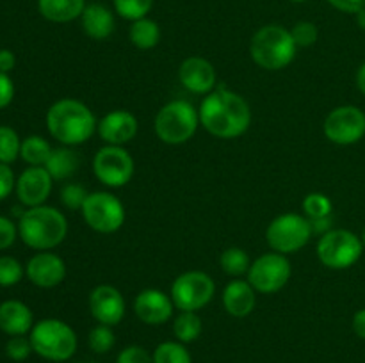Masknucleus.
<instances>
[{
  "label": "nucleus",
  "instance_id": "1",
  "mask_svg": "<svg viewBox=\"0 0 365 363\" xmlns=\"http://www.w3.org/2000/svg\"><path fill=\"white\" fill-rule=\"evenodd\" d=\"M200 125L220 139H235L252 125L248 102L228 88H217L203 98L198 109Z\"/></svg>",
  "mask_w": 365,
  "mask_h": 363
},
{
  "label": "nucleus",
  "instance_id": "2",
  "mask_svg": "<svg viewBox=\"0 0 365 363\" xmlns=\"http://www.w3.org/2000/svg\"><path fill=\"white\" fill-rule=\"evenodd\" d=\"M46 128L50 135L63 144L77 146L93 137L98 130V121L86 103L63 98L46 112Z\"/></svg>",
  "mask_w": 365,
  "mask_h": 363
},
{
  "label": "nucleus",
  "instance_id": "3",
  "mask_svg": "<svg viewBox=\"0 0 365 363\" xmlns=\"http://www.w3.org/2000/svg\"><path fill=\"white\" fill-rule=\"evenodd\" d=\"M18 231L29 248L48 251L66 238L68 221L64 214L53 206H32L21 214Z\"/></svg>",
  "mask_w": 365,
  "mask_h": 363
},
{
  "label": "nucleus",
  "instance_id": "4",
  "mask_svg": "<svg viewBox=\"0 0 365 363\" xmlns=\"http://www.w3.org/2000/svg\"><path fill=\"white\" fill-rule=\"evenodd\" d=\"M294 39L291 31L282 25H264L253 34L250 56L262 70L278 71L287 68L296 57Z\"/></svg>",
  "mask_w": 365,
  "mask_h": 363
},
{
  "label": "nucleus",
  "instance_id": "5",
  "mask_svg": "<svg viewBox=\"0 0 365 363\" xmlns=\"http://www.w3.org/2000/svg\"><path fill=\"white\" fill-rule=\"evenodd\" d=\"M29 340L36 354L50 362H66L77 351V335L70 324L59 319L39 320L32 326Z\"/></svg>",
  "mask_w": 365,
  "mask_h": 363
},
{
  "label": "nucleus",
  "instance_id": "6",
  "mask_svg": "<svg viewBox=\"0 0 365 363\" xmlns=\"http://www.w3.org/2000/svg\"><path fill=\"white\" fill-rule=\"evenodd\" d=\"M200 114L187 100H173L166 103L155 116V134L164 144H184L196 134Z\"/></svg>",
  "mask_w": 365,
  "mask_h": 363
},
{
  "label": "nucleus",
  "instance_id": "7",
  "mask_svg": "<svg viewBox=\"0 0 365 363\" xmlns=\"http://www.w3.org/2000/svg\"><path fill=\"white\" fill-rule=\"evenodd\" d=\"M317 258L324 267L344 270L355 265L364 251L362 238L349 230H330L317 242Z\"/></svg>",
  "mask_w": 365,
  "mask_h": 363
},
{
  "label": "nucleus",
  "instance_id": "8",
  "mask_svg": "<svg viewBox=\"0 0 365 363\" xmlns=\"http://www.w3.org/2000/svg\"><path fill=\"white\" fill-rule=\"evenodd\" d=\"M312 233L310 221L305 216L289 212L271 221L266 230V241L273 251L289 255L305 248Z\"/></svg>",
  "mask_w": 365,
  "mask_h": 363
},
{
  "label": "nucleus",
  "instance_id": "9",
  "mask_svg": "<svg viewBox=\"0 0 365 363\" xmlns=\"http://www.w3.org/2000/svg\"><path fill=\"white\" fill-rule=\"evenodd\" d=\"M216 294L214 280L203 270H187L171 285V301L180 312H198L212 301Z\"/></svg>",
  "mask_w": 365,
  "mask_h": 363
},
{
  "label": "nucleus",
  "instance_id": "10",
  "mask_svg": "<svg viewBox=\"0 0 365 363\" xmlns=\"http://www.w3.org/2000/svg\"><path fill=\"white\" fill-rule=\"evenodd\" d=\"M81 212L86 224L98 233H114L125 223L123 203L110 192H89Z\"/></svg>",
  "mask_w": 365,
  "mask_h": 363
},
{
  "label": "nucleus",
  "instance_id": "11",
  "mask_svg": "<svg viewBox=\"0 0 365 363\" xmlns=\"http://www.w3.org/2000/svg\"><path fill=\"white\" fill-rule=\"evenodd\" d=\"M93 173L107 187L120 189L134 174V159L123 146L107 144L93 157Z\"/></svg>",
  "mask_w": 365,
  "mask_h": 363
},
{
  "label": "nucleus",
  "instance_id": "12",
  "mask_svg": "<svg viewBox=\"0 0 365 363\" xmlns=\"http://www.w3.org/2000/svg\"><path fill=\"white\" fill-rule=\"evenodd\" d=\"M291 262L282 253H266L252 262L248 281L260 294H274L282 290L291 280Z\"/></svg>",
  "mask_w": 365,
  "mask_h": 363
},
{
  "label": "nucleus",
  "instance_id": "13",
  "mask_svg": "<svg viewBox=\"0 0 365 363\" xmlns=\"http://www.w3.org/2000/svg\"><path fill=\"white\" fill-rule=\"evenodd\" d=\"M323 130L334 144H355L365 135V112L355 105L335 107L324 120Z\"/></svg>",
  "mask_w": 365,
  "mask_h": 363
},
{
  "label": "nucleus",
  "instance_id": "14",
  "mask_svg": "<svg viewBox=\"0 0 365 363\" xmlns=\"http://www.w3.org/2000/svg\"><path fill=\"white\" fill-rule=\"evenodd\" d=\"M125 298L113 285H98L89 294V312L98 324L116 326L125 317Z\"/></svg>",
  "mask_w": 365,
  "mask_h": 363
},
{
  "label": "nucleus",
  "instance_id": "15",
  "mask_svg": "<svg viewBox=\"0 0 365 363\" xmlns=\"http://www.w3.org/2000/svg\"><path fill=\"white\" fill-rule=\"evenodd\" d=\"M175 305L171 295L159 288H145L134 299V312L141 322L148 326H160L173 315Z\"/></svg>",
  "mask_w": 365,
  "mask_h": 363
},
{
  "label": "nucleus",
  "instance_id": "16",
  "mask_svg": "<svg viewBox=\"0 0 365 363\" xmlns=\"http://www.w3.org/2000/svg\"><path fill=\"white\" fill-rule=\"evenodd\" d=\"M52 182L53 178L45 166L27 167L16 180L18 199L29 209L43 205L52 192Z\"/></svg>",
  "mask_w": 365,
  "mask_h": 363
},
{
  "label": "nucleus",
  "instance_id": "17",
  "mask_svg": "<svg viewBox=\"0 0 365 363\" xmlns=\"http://www.w3.org/2000/svg\"><path fill=\"white\" fill-rule=\"evenodd\" d=\"M178 80L195 95H209L216 89V70L203 57H187L178 68Z\"/></svg>",
  "mask_w": 365,
  "mask_h": 363
},
{
  "label": "nucleus",
  "instance_id": "18",
  "mask_svg": "<svg viewBox=\"0 0 365 363\" xmlns=\"http://www.w3.org/2000/svg\"><path fill=\"white\" fill-rule=\"evenodd\" d=\"M138 128L135 116L125 109L110 110L98 121V135L103 142L113 146H123L130 142L138 134Z\"/></svg>",
  "mask_w": 365,
  "mask_h": 363
},
{
  "label": "nucleus",
  "instance_id": "19",
  "mask_svg": "<svg viewBox=\"0 0 365 363\" xmlns=\"http://www.w3.org/2000/svg\"><path fill=\"white\" fill-rule=\"evenodd\" d=\"M66 276V263L56 253L43 251L32 256L27 263V278L41 288L57 287Z\"/></svg>",
  "mask_w": 365,
  "mask_h": 363
},
{
  "label": "nucleus",
  "instance_id": "20",
  "mask_svg": "<svg viewBox=\"0 0 365 363\" xmlns=\"http://www.w3.org/2000/svg\"><path fill=\"white\" fill-rule=\"evenodd\" d=\"M255 288L250 285V281L234 280L225 287L223 290V306L232 317H248L255 310L257 295Z\"/></svg>",
  "mask_w": 365,
  "mask_h": 363
},
{
  "label": "nucleus",
  "instance_id": "21",
  "mask_svg": "<svg viewBox=\"0 0 365 363\" xmlns=\"http://www.w3.org/2000/svg\"><path fill=\"white\" fill-rule=\"evenodd\" d=\"M81 23L86 34L91 39H96V41H103V39L109 38L114 32V27H116L113 11L98 2L86 6L84 13L81 16Z\"/></svg>",
  "mask_w": 365,
  "mask_h": 363
},
{
  "label": "nucleus",
  "instance_id": "22",
  "mask_svg": "<svg viewBox=\"0 0 365 363\" xmlns=\"http://www.w3.org/2000/svg\"><path fill=\"white\" fill-rule=\"evenodd\" d=\"M0 330L13 337H21L32 330V312L25 302L6 301L0 305Z\"/></svg>",
  "mask_w": 365,
  "mask_h": 363
},
{
  "label": "nucleus",
  "instance_id": "23",
  "mask_svg": "<svg viewBox=\"0 0 365 363\" xmlns=\"http://www.w3.org/2000/svg\"><path fill=\"white\" fill-rule=\"evenodd\" d=\"M86 0H38V9L43 18L53 23H68L82 16Z\"/></svg>",
  "mask_w": 365,
  "mask_h": 363
},
{
  "label": "nucleus",
  "instance_id": "24",
  "mask_svg": "<svg viewBox=\"0 0 365 363\" xmlns=\"http://www.w3.org/2000/svg\"><path fill=\"white\" fill-rule=\"evenodd\" d=\"M132 45L139 50H152L159 45L160 41V28L159 23L150 18H141V20L132 21L130 31H128Z\"/></svg>",
  "mask_w": 365,
  "mask_h": 363
},
{
  "label": "nucleus",
  "instance_id": "25",
  "mask_svg": "<svg viewBox=\"0 0 365 363\" xmlns=\"http://www.w3.org/2000/svg\"><path fill=\"white\" fill-rule=\"evenodd\" d=\"M45 169L48 171L53 180H66L78 169L77 153L71 152L70 148L53 149L50 159L46 160Z\"/></svg>",
  "mask_w": 365,
  "mask_h": 363
},
{
  "label": "nucleus",
  "instance_id": "26",
  "mask_svg": "<svg viewBox=\"0 0 365 363\" xmlns=\"http://www.w3.org/2000/svg\"><path fill=\"white\" fill-rule=\"evenodd\" d=\"M52 146L48 144V141H45L39 135H31V137L24 139L21 141L20 148V157L31 166H45L46 160L52 155Z\"/></svg>",
  "mask_w": 365,
  "mask_h": 363
},
{
  "label": "nucleus",
  "instance_id": "27",
  "mask_svg": "<svg viewBox=\"0 0 365 363\" xmlns=\"http://www.w3.org/2000/svg\"><path fill=\"white\" fill-rule=\"evenodd\" d=\"M173 333L182 344H191L202 335V319L196 312H180L173 322Z\"/></svg>",
  "mask_w": 365,
  "mask_h": 363
},
{
  "label": "nucleus",
  "instance_id": "28",
  "mask_svg": "<svg viewBox=\"0 0 365 363\" xmlns=\"http://www.w3.org/2000/svg\"><path fill=\"white\" fill-rule=\"evenodd\" d=\"M220 265L223 273L230 274V276H242V274H248L252 262L245 249L228 248L221 253Z\"/></svg>",
  "mask_w": 365,
  "mask_h": 363
},
{
  "label": "nucleus",
  "instance_id": "29",
  "mask_svg": "<svg viewBox=\"0 0 365 363\" xmlns=\"http://www.w3.org/2000/svg\"><path fill=\"white\" fill-rule=\"evenodd\" d=\"M152 356L153 363H192L191 354L182 342H163Z\"/></svg>",
  "mask_w": 365,
  "mask_h": 363
},
{
  "label": "nucleus",
  "instance_id": "30",
  "mask_svg": "<svg viewBox=\"0 0 365 363\" xmlns=\"http://www.w3.org/2000/svg\"><path fill=\"white\" fill-rule=\"evenodd\" d=\"M334 205L331 199L323 192H310L303 199V212H305L307 219H323V217H330Z\"/></svg>",
  "mask_w": 365,
  "mask_h": 363
},
{
  "label": "nucleus",
  "instance_id": "31",
  "mask_svg": "<svg viewBox=\"0 0 365 363\" xmlns=\"http://www.w3.org/2000/svg\"><path fill=\"white\" fill-rule=\"evenodd\" d=\"M153 0H114V11L123 20H141L152 11Z\"/></svg>",
  "mask_w": 365,
  "mask_h": 363
},
{
  "label": "nucleus",
  "instance_id": "32",
  "mask_svg": "<svg viewBox=\"0 0 365 363\" xmlns=\"http://www.w3.org/2000/svg\"><path fill=\"white\" fill-rule=\"evenodd\" d=\"M89 349L96 354H106L116 344V337H114V331L110 326H106V324H98V326L93 327L89 331L88 337Z\"/></svg>",
  "mask_w": 365,
  "mask_h": 363
},
{
  "label": "nucleus",
  "instance_id": "33",
  "mask_svg": "<svg viewBox=\"0 0 365 363\" xmlns=\"http://www.w3.org/2000/svg\"><path fill=\"white\" fill-rule=\"evenodd\" d=\"M21 142L11 127H0V162L11 164L20 155Z\"/></svg>",
  "mask_w": 365,
  "mask_h": 363
},
{
  "label": "nucleus",
  "instance_id": "34",
  "mask_svg": "<svg viewBox=\"0 0 365 363\" xmlns=\"http://www.w3.org/2000/svg\"><path fill=\"white\" fill-rule=\"evenodd\" d=\"M24 276V267L13 256H0V287H13Z\"/></svg>",
  "mask_w": 365,
  "mask_h": 363
},
{
  "label": "nucleus",
  "instance_id": "35",
  "mask_svg": "<svg viewBox=\"0 0 365 363\" xmlns=\"http://www.w3.org/2000/svg\"><path fill=\"white\" fill-rule=\"evenodd\" d=\"M89 192L86 191L82 185L78 184H68L64 185L63 191H61V201L66 209L70 210H82L86 199H88Z\"/></svg>",
  "mask_w": 365,
  "mask_h": 363
},
{
  "label": "nucleus",
  "instance_id": "36",
  "mask_svg": "<svg viewBox=\"0 0 365 363\" xmlns=\"http://www.w3.org/2000/svg\"><path fill=\"white\" fill-rule=\"evenodd\" d=\"M291 34L298 48H307V46H312L317 41L319 32H317V27L312 21H298L291 28Z\"/></svg>",
  "mask_w": 365,
  "mask_h": 363
},
{
  "label": "nucleus",
  "instance_id": "37",
  "mask_svg": "<svg viewBox=\"0 0 365 363\" xmlns=\"http://www.w3.org/2000/svg\"><path fill=\"white\" fill-rule=\"evenodd\" d=\"M6 351L11 359H14V362H24V359L29 358V354H31L34 349H32L31 340H27V338L21 335V337H13L7 342Z\"/></svg>",
  "mask_w": 365,
  "mask_h": 363
},
{
  "label": "nucleus",
  "instance_id": "38",
  "mask_svg": "<svg viewBox=\"0 0 365 363\" xmlns=\"http://www.w3.org/2000/svg\"><path fill=\"white\" fill-rule=\"evenodd\" d=\"M116 363H153V356L139 345H128L118 354Z\"/></svg>",
  "mask_w": 365,
  "mask_h": 363
},
{
  "label": "nucleus",
  "instance_id": "39",
  "mask_svg": "<svg viewBox=\"0 0 365 363\" xmlns=\"http://www.w3.org/2000/svg\"><path fill=\"white\" fill-rule=\"evenodd\" d=\"M16 226L7 217H0V249H7L16 241Z\"/></svg>",
  "mask_w": 365,
  "mask_h": 363
},
{
  "label": "nucleus",
  "instance_id": "40",
  "mask_svg": "<svg viewBox=\"0 0 365 363\" xmlns=\"http://www.w3.org/2000/svg\"><path fill=\"white\" fill-rule=\"evenodd\" d=\"M14 185H16V180H14L11 167H7V164L0 162V201L11 194Z\"/></svg>",
  "mask_w": 365,
  "mask_h": 363
},
{
  "label": "nucleus",
  "instance_id": "41",
  "mask_svg": "<svg viewBox=\"0 0 365 363\" xmlns=\"http://www.w3.org/2000/svg\"><path fill=\"white\" fill-rule=\"evenodd\" d=\"M13 96H14L13 80L9 78V75L0 71V109L9 105V103L13 102Z\"/></svg>",
  "mask_w": 365,
  "mask_h": 363
},
{
  "label": "nucleus",
  "instance_id": "42",
  "mask_svg": "<svg viewBox=\"0 0 365 363\" xmlns=\"http://www.w3.org/2000/svg\"><path fill=\"white\" fill-rule=\"evenodd\" d=\"M331 7L342 11V13H359L365 7V0H327Z\"/></svg>",
  "mask_w": 365,
  "mask_h": 363
},
{
  "label": "nucleus",
  "instance_id": "43",
  "mask_svg": "<svg viewBox=\"0 0 365 363\" xmlns=\"http://www.w3.org/2000/svg\"><path fill=\"white\" fill-rule=\"evenodd\" d=\"M14 64H16L14 53L7 48L0 50V71H2V73H7V71L13 70Z\"/></svg>",
  "mask_w": 365,
  "mask_h": 363
},
{
  "label": "nucleus",
  "instance_id": "44",
  "mask_svg": "<svg viewBox=\"0 0 365 363\" xmlns=\"http://www.w3.org/2000/svg\"><path fill=\"white\" fill-rule=\"evenodd\" d=\"M309 221H310V226H312L314 233L324 235L327 231L331 230V216L323 217V219H309Z\"/></svg>",
  "mask_w": 365,
  "mask_h": 363
},
{
  "label": "nucleus",
  "instance_id": "45",
  "mask_svg": "<svg viewBox=\"0 0 365 363\" xmlns=\"http://www.w3.org/2000/svg\"><path fill=\"white\" fill-rule=\"evenodd\" d=\"M353 331L359 335L362 340H365V308L359 310L353 317Z\"/></svg>",
  "mask_w": 365,
  "mask_h": 363
},
{
  "label": "nucleus",
  "instance_id": "46",
  "mask_svg": "<svg viewBox=\"0 0 365 363\" xmlns=\"http://www.w3.org/2000/svg\"><path fill=\"white\" fill-rule=\"evenodd\" d=\"M356 85H359L360 93L365 96V63L356 71Z\"/></svg>",
  "mask_w": 365,
  "mask_h": 363
},
{
  "label": "nucleus",
  "instance_id": "47",
  "mask_svg": "<svg viewBox=\"0 0 365 363\" xmlns=\"http://www.w3.org/2000/svg\"><path fill=\"white\" fill-rule=\"evenodd\" d=\"M356 23H359V27L362 28V31H365V7H362V9L356 13Z\"/></svg>",
  "mask_w": 365,
  "mask_h": 363
},
{
  "label": "nucleus",
  "instance_id": "48",
  "mask_svg": "<svg viewBox=\"0 0 365 363\" xmlns=\"http://www.w3.org/2000/svg\"><path fill=\"white\" fill-rule=\"evenodd\" d=\"M362 244H364V248H365V230H364V235H362Z\"/></svg>",
  "mask_w": 365,
  "mask_h": 363
},
{
  "label": "nucleus",
  "instance_id": "49",
  "mask_svg": "<svg viewBox=\"0 0 365 363\" xmlns=\"http://www.w3.org/2000/svg\"><path fill=\"white\" fill-rule=\"evenodd\" d=\"M291 2H298L299 4V2H307V0H291Z\"/></svg>",
  "mask_w": 365,
  "mask_h": 363
},
{
  "label": "nucleus",
  "instance_id": "50",
  "mask_svg": "<svg viewBox=\"0 0 365 363\" xmlns=\"http://www.w3.org/2000/svg\"><path fill=\"white\" fill-rule=\"evenodd\" d=\"M78 363H84V362H78Z\"/></svg>",
  "mask_w": 365,
  "mask_h": 363
}]
</instances>
